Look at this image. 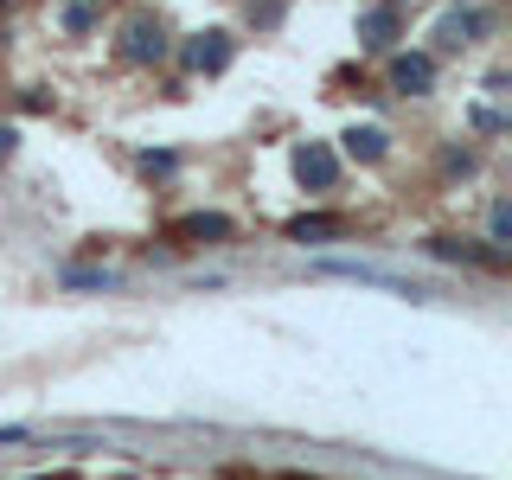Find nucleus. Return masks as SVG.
Masks as SVG:
<instances>
[{
    "instance_id": "nucleus-6",
    "label": "nucleus",
    "mask_w": 512,
    "mask_h": 480,
    "mask_svg": "<svg viewBox=\"0 0 512 480\" xmlns=\"http://www.w3.org/2000/svg\"><path fill=\"white\" fill-rule=\"evenodd\" d=\"M167 237H180V244H224V237H231V218L224 212H186V218H173Z\"/></svg>"
},
{
    "instance_id": "nucleus-3",
    "label": "nucleus",
    "mask_w": 512,
    "mask_h": 480,
    "mask_svg": "<svg viewBox=\"0 0 512 480\" xmlns=\"http://www.w3.org/2000/svg\"><path fill=\"white\" fill-rule=\"evenodd\" d=\"M397 39H404V20H397L391 0H378V7L359 13V45H372V52H391Z\"/></svg>"
},
{
    "instance_id": "nucleus-9",
    "label": "nucleus",
    "mask_w": 512,
    "mask_h": 480,
    "mask_svg": "<svg viewBox=\"0 0 512 480\" xmlns=\"http://www.w3.org/2000/svg\"><path fill=\"white\" fill-rule=\"evenodd\" d=\"M480 26H487V20H480V13H448V20L436 26L442 52H461V45H474V39H480Z\"/></svg>"
},
{
    "instance_id": "nucleus-8",
    "label": "nucleus",
    "mask_w": 512,
    "mask_h": 480,
    "mask_svg": "<svg viewBox=\"0 0 512 480\" xmlns=\"http://www.w3.org/2000/svg\"><path fill=\"white\" fill-rule=\"evenodd\" d=\"M429 77H436V64H429L423 52H404V58H391V90H404V96H423V90H429Z\"/></svg>"
},
{
    "instance_id": "nucleus-14",
    "label": "nucleus",
    "mask_w": 512,
    "mask_h": 480,
    "mask_svg": "<svg viewBox=\"0 0 512 480\" xmlns=\"http://www.w3.org/2000/svg\"><path fill=\"white\" fill-rule=\"evenodd\" d=\"M64 26H71V32H90L96 13H90V7H64Z\"/></svg>"
},
{
    "instance_id": "nucleus-11",
    "label": "nucleus",
    "mask_w": 512,
    "mask_h": 480,
    "mask_svg": "<svg viewBox=\"0 0 512 480\" xmlns=\"http://www.w3.org/2000/svg\"><path fill=\"white\" fill-rule=\"evenodd\" d=\"M173 167H180V160H173L167 148H160V154H154V148H148V154H141V173H148V180H167V173H173Z\"/></svg>"
},
{
    "instance_id": "nucleus-5",
    "label": "nucleus",
    "mask_w": 512,
    "mask_h": 480,
    "mask_svg": "<svg viewBox=\"0 0 512 480\" xmlns=\"http://www.w3.org/2000/svg\"><path fill=\"white\" fill-rule=\"evenodd\" d=\"M231 52H237V45H231V32H199V39L186 45V64H192L199 77H218L224 64H231Z\"/></svg>"
},
{
    "instance_id": "nucleus-2",
    "label": "nucleus",
    "mask_w": 512,
    "mask_h": 480,
    "mask_svg": "<svg viewBox=\"0 0 512 480\" xmlns=\"http://www.w3.org/2000/svg\"><path fill=\"white\" fill-rule=\"evenodd\" d=\"M295 180L314 186V192H333V180H340V160H333L327 141H301V148H295Z\"/></svg>"
},
{
    "instance_id": "nucleus-12",
    "label": "nucleus",
    "mask_w": 512,
    "mask_h": 480,
    "mask_svg": "<svg viewBox=\"0 0 512 480\" xmlns=\"http://www.w3.org/2000/svg\"><path fill=\"white\" fill-rule=\"evenodd\" d=\"M64 288H109L103 269H64Z\"/></svg>"
},
{
    "instance_id": "nucleus-19",
    "label": "nucleus",
    "mask_w": 512,
    "mask_h": 480,
    "mask_svg": "<svg viewBox=\"0 0 512 480\" xmlns=\"http://www.w3.org/2000/svg\"><path fill=\"white\" fill-rule=\"evenodd\" d=\"M109 480H135V474H109Z\"/></svg>"
},
{
    "instance_id": "nucleus-21",
    "label": "nucleus",
    "mask_w": 512,
    "mask_h": 480,
    "mask_svg": "<svg viewBox=\"0 0 512 480\" xmlns=\"http://www.w3.org/2000/svg\"><path fill=\"white\" fill-rule=\"evenodd\" d=\"M58 480H71V474H58Z\"/></svg>"
},
{
    "instance_id": "nucleus-4",
    "label": "nucleus",
    "mask_w": 512,
    "mask_h": 480,
    "mask_svg": "<svg viewBox=\"0 0 512 480\" xmlns=\"http://www.w3.org/2000/svg\"><path fill=\"white\" fill-rule=\"evenodd\" d=\"M429 256H442V263H480V269H506V250H493V244H474V237H429Z\"/></svg>"
},
{
    "instance_id": "nucleus-20",
    "label": "nucleus",
    "mask_w": 512,
    "mask_h": 480,
    "mask_svg": "<svg viewBox=\"0 0 512 480\" xmlns=\"http://www.w3.org/2000/svg\"><path fill=\"white\" fill-rule=\"evenodd\" d=\"M282 480H301V474H282Z\"/></svg>"
},
{
    "instance_id": "nucleus-15",
    "label": "nucleus",
    "mask_w": 512,
    "mask_h": 480,
    "mask_svg": "<svg viewBox=\"0 0 512 480\" xmlns=\"http://www.w3.org/2000/svg\"><path fill=\"white\" fill-rule=\"evenodd\" d=\"M442 167H448V173H468V167H474V154H468V148H448V154H442Z\"/></svg>"
},
{
    "instance_id": "nucleus-7",
    "label": "nucleus",
    "mask_w": 512,
    "mask_h": 480,
    "mask_svg": "<svg viewBox=\"0 0 512 480\" xmlns=\"http://www.w3.org/2000/svg\"><path fill=\"white\" fill-rule=\"evenodd\" d=\"M352 224L346 218H333V212H301V218H288V244H333V237H346Z\"/></svg>"
},
{
    "instance_id": "nucleus-17",
    "label": "nucleus",
    "mask_w": 512,
    "mask_h": 480,
    "mask_svg": "<svg viewBox=\"0 0 512 480\" xmlns=\"http://www.w3.org/2000/svg\"><path fill=\"white\" fill-rule=\"evenodd\" d=\"M13 148H20V135H13V128H0V160H7Z\"/></svg>"
},
{
    "instance_id": "nucleus-16",
    "label": "nucleus",
    "mask_w": 512,
    "mask_h": 480,
    "mask_svg": "<svg viewBox=\"0 0 512 480\" xmlns=\"http://www.w3.org/2000/svg\"><path fill=\"white\" fill-rule=\"evenodd\" d=\"M20 109H32V116H45V109H52V96H45V90H26V96H20Z\"/></svg>"
},
{
    "instance_id": "nucleus-18",
    "label": "nucleus",
    "mask_w": 512,
    "mask_h": 480,
    "mask_svg": "<svg viewBox=\"0 0 512 480\" xmlns=\"http://www.w3.org/2000/svg\"><path fill=\"white\" fill-rule=\"evenodd\" d=\"M218 480H250V474H218Z\"/></svg>"
},
{
    "instance_id": "nucleus-10",
    "label": "nucleus",
    "mask_w": 512,
    "mask_h": 480,
    "mask_svg": "<svg viewBox=\"0 0 512 480\" xmlns=\"http://www.w3.org/2000/svg\"><path fill=\"white\" fill-rule=\"evenodd\" d=\"M346 154L352 160H384V148H391V141H384V128H346Z\"/></svg>"
},
{
    "instance_id": "nucleus-13",
    "label": "nucleus",
    "mask_w": 512,
    "mask_h": 480,
    "mask_svg": "<svg viewBox=\"0 0 512 480\" xmlns=\"http://www.w3.org/2000/svg\"><path fill=\"white\" fill-rule=\"evenodd\" d=\"M250 20L256 26H282V0H250Z\"/></svg>"
},
{
    "instance_id": "nucleus-1",
    "label": "nucleus",
    "mask_w": 512,
    "mask_h": 480,
    "mask_svg": "<svg viewBox=\"0 0 512 480\" xmlns=\"http://www.w3.org/2000/svg\"><path fill=\"white\" fill-rule=\"evenodd\" d=\"M122 58L128 64H160V58H167V26H160V13H135V20H128Z\"/></svg>"
}]
</instances>
